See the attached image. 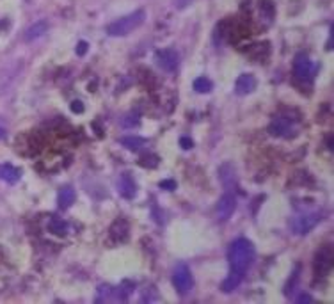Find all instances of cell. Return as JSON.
Instances as JSON below:
<instances>
[{
    "label": "cell",
    "mask_w": 334,
    "mask_h": 304,
    "mask_svg": "<svg viewBox=\"0 0 334 304\" xmlns=\"http://www.w3.org/2000/svg\"><path fill=\"white\" fill-rule=\"evenodd\" d=\"M254 258H256L254 245H252V242L247 240V238H236V240L230 245L228 260H230L231 271L246 274L251 269Z\"/></svg>",
    "instance_id": "6da1fadb"
},
{
    "label": "cell",
    "mask_w": 334,
    "mask_h": 304,
    "mask_svg": "<svg viewBox=\"0 0 334 304\" xmlns=\"http://www.w3.org/2000/svg\"><path fill=\"white\" fill-rule=\"evenodd\" d=\"M146 20V13L142 9H137L134 13L126 14V16L119 18V20L112 22L110 25L107 27V34L114 37H121V36H128L130 32H134L137 27H141Z\"/></svg>",
    "instance_id": "7a4b0ae2"
},
{
    "label": "cell",
    "mask_w": 334,
    "mask_h": 304,
    "mask_svg": "<svg viewBox=\"0 0 334 304\" xmlns=\"http://www.w3.org/2000/svg\"><path fill=\"white\" fill-rule=\"evenodd\" d=\"M295 123H297V119H293L292 116L279 114V116H275L272 119V123L269 126V134L272 137H293Z\"/></svg>",
    "instance_id": "3957f363"
},
{
    "label": "cell",
    "mask_w": 334,
    "mask_h": 304,
    "mask_svg": "<svg viewBox=\"0 0 334 304\" xmlns=\"http://www.w3.org/2000/svg\"><path fill=\"white\" fill-rule=\"evenodd\" d=\"M173 284L180 295H187L194 287L192 272L185 263H178L173 271Z\"/></svg>",
    "instance_id": "277c9868"
},
{
    "label": "cell",
    "mask_w": 334,
    "mask_h": 304,
    "mask_svg": "<svg viewBox=\"0 0 334 304\" xmlns=\"http://www.w3.org/2000/svg\"><path fill=\"white\" fill-rule=\"evenodd\" d=\"M317 73V64L306 53H299L293 63V75L301 82H309Z\"/></svg>",
    "instance_id": "5b68a950"
},
{
    "label": "cell",
    "mask_w": 334,
    "mask_h": 304,
    "mask_svg": "<svg viewBox=\"0 0 334 304\" xmlns=\"http://www.w3.org/2000/svg\"><path fill=\"white\" fill-rule=\"evenodd\" d=\"M320 217H322L320 214H304V215H299V217H293L290 221V230L295 235H308L322 221Z\"/></svg>",
    "instance_id": "8992f818"
},
{
    "label": "cell",
    "mask_w": 334,
    "mask_h": 304,
    "mask_svg": "<svg viewBox=\"0 0 334 304\" xmlns=\"http://www.w3.org/2000/svg\"><path fill=\"white\" fill-rule=\"evenodd\" d=\"M155 63L165 71H174L180 64V55L174 48H162L155 53Z\"/></svg>",
    "instance_id": "52a82bcc"
},
{
    "label": "cell",
    "mask_w": 334,
    "mask_h": 304,
    "mask_svg": "<svg viewBox=\"0 0 334 304\" xmlns=\"http://www.w3.org/2000/svg\"><path fill=\"white\" fill-rule=\"evenodd\" d=\"M332 249L331 245H325V248H322L320 251L317 253V256H314V274L317 276H325L329 271L332 269Z\"/></svg>",
    "instance_id": "ba28073f"
},
{
    "label": "cell",
    "mask_w": 334,
    "mask_h": 304,
    "mask_svg": "<svg viewBox=\"0 0 334 304\" xmlns=\"http://www.w3.org/2000/svg\"><path fill=\"white\" fill-rule=\"evenodd\" d=\"M236 208V199L231 192H226L222 198L217 201V206H215V214L219 217V221H228V219L233 215V212Z\"/></svg>",
    "instance_id": "9c48e42d"
},
{
    "label": "cell",
    "mask_w": 334,
    "mask_h": 304,
    "mask_svg": "<svg viewBox=\"0 0 334 304\" xmlns=\"http://www.w3.org/2000/svg\"><path fill=\"white\" fill-rule=\"evenodd\" d=\"M258 82H256V77L254 75H249V73H244L236 79L235 82V93L240 94V96H246V94H251L252 91L256 89Z\"/></svg>",
    "instance_id": "30bf717a"
},
{
    "label": "cell",
    "mask_w": 334,
    "mask_h": 304,
    "mask_svg": "<svg viewBox=\"0 0 334 304\" xmlns=\"http://www.w3.org/2000/svg\"><path fill=\"white\" fill-rule=\"evenodd\" d=\"M118 191L119 194L125 199H134L137 194V185H135V180L130 175H121L118 180Z\"/></svg>",
    "instance_id": "8fae6325"
},
{
    "label": "cell",
    "mask_w": 334,
    "mask_h": 304,
    "mask_svg": "<svg viewBox=\"0 0 334 304\" xmlns=\"http://www.w3.org/2000/svg\"><path fill=\"white\" fill-rule=\"evenodd\" d=\"M108 237H110L112 242L119 244V242H125L128 238V224L123 219H118L114 224L110 226V232H108Z\"/></svg>",
    "instance_id": "7c38bea8"
},
{
    "label": "cell",
    "mask_w": 334,
    "mask_h": 304,
    "mask_svg": "<svg viewBox=\"0 0 334 304\" xmlns=\"http://www.w3.org/2000/svg\"><path fill=\"white\" fill-rule=\"evenodd\" d=\"M219 175H220V182L224 183L228 188H233L236 185V171L231 164H222L219 167Z\"/></svg>",
    "instance_id": "4fadbf2b"
},
{
    "label": "cell",
    "mask_w": 334,
    "mask_h": 304,
    "mask_svg": "<svg viewBox=\"0 0 334 304\" xmlns=\"http://www.w3.org/2000/svg\"><path fill=\"white\" fill-rule=\"evenodd\" d=\"M20 169H16L11 164H0V180L7 183H16L20 180Z\"/></svg>",
    "instance_id": "5bb4252c"
},
{
    "label": "cell",
    "mask_w": 334,
    "mask_h": 304,
    "mask_svg": "<svg viewBox=\"0 0 334 304\" xmlns=\"http://www.w3.org/2000/svg\"><path fill=\"white\" fill-rule=\"evenodd\" d=\"M77 199V194L75 191H73V187H63L59 191V196H57V205L61 206V208H69V206L75 203Z\"/></svg>",
    "instance_id": "9a60e30c"
},
{
    "label": "cell",
    "mask_w": 334,
    "mask_h": 304,
    "mask_svg": "<svg viewBox=\"0 0 334 304\" xmlns=\"http://www.w3.org/2000/svg\"><path fill=\"white\" fill-rule=\"evenodd\" d=\"M249 48L251 50L247 52V55H249L251 59H254V61H265L267 57H269V53H270V45L265 43V41H262V43H254Z\"/></svg>",
    "instance_id": "2e32d148"
},
{
    "label": "cell",
    "mask_w": 334,
    "mask_h": 304,
    "mask_svg": "<svg viewBox=\"0 0 334 304\" xmlns=\"http://www.w3.org/2000/svg\"><path fill=\"white\" fill-rule=\"evenodd\" d=\"M46 30H48V24H46L45 20L36 22V24H32L29 29L25 30V41L38 40V37H41L43 34H46Z\"/></svg>",
    "instance_id": "e0dca14e"
},
{
    "label": "cell",
    "mask_w": 334,
    "mask_h": 304,
    "mask_svg": "<svg viewBox=\"0 0 334 304\" xmlns=\"http://www.w3.org/2000/svg\"><path fill=\"white\" fill-rule=\"evenodd\" d=\"M242 279H244V274L231 271L230 276H228V278L222 281V284H220V290L226 292V294H231V292L236 290V287H238V284L242 283Z\"/></svg>",
    "instance_id": "ac0fdd59"
},
{
    "label": "cell",
    "mask_w": 334,
    "mask_h": 304,
    "mask_svg": "<svg viewBox=\"0 0 334 304\" xmlns=\"http://www.w3.org/2000/svg\"><path fill=\"white\" fill-rule=\"evenodd\" d=\"M48 232L57 235V237H64V235H68L69 232V226H68V222L63 221V219L55 217L48 222Z\"/></svg>",
    "instance_id": "d6986e66"
},
{
    "label": "cell",
    "mask_w": 334,
    "mask_h": 304,
    "mask_svg": "<svg viewBox=\"0 0 334 304\" xmlns=\"http://www.w3.org/2000/svg\"><path fill=\"white\" fill-rule=\"evenodd\" d=\"M119 142H121V144L128 149H139L142 144H144V139H142V137H137V136H126V137H123V139H119Z\"/></svg>",
    "instance_id": "ffe728a7"
},
{
    "label": "cell",
    "mask_w": 334,
    "mask_h": 304,
    "mask_svg": "<svg viewBox=\"0 0 334 304\" xmlns=\"http://www.w3.org/2000/svg\"><path fill=\"white\" fill-rule=\"evenodd\" d=\"M213 87L212 80L207 79V77H199V79L194 80V89L197 91V93H210Z\"/></svg>",
    "instance_id": "44dd1931"
},
{
    "label": "cell",
    "mask_w": 334,
    "mask_h": 304,
    "mask_svg": "<svg viewBox=\"0 0 334 304\" xmlns=\"http://www.w3.org/2000/svg\"><path fill=\"white\" fill-rule=\"evenodd\" d=\"M259 11H262V16L270 22L272 16H274V4H272V0H262L259 2Z\"/></svg>",
    "instance_id": "7402d4cb"
},
{
    "label": "cell",
    "mask_w": 334,
    "mask_h": 304,
    "mask_svg": "<svg viewBox=\"0 0 334 304\" xmlns=\"http://www.w3.org/2000/svg\"><path fill=\"white\" fill-rule=\"evenodd\" d=\"M141 165H144V167H157L158 159L155 155H144L141 159Z\"/></svg>",
    "instance_id": "603a6c76"
},
{
    "label": "cell",
    "mask_w": 334,
    "mask_h": 304,
    "mask_svg": "<svg viewBox=\"0 0 334 304\" xmlns=\"http://www.w3.org/2000/svg\"><path fill=\"white\" fill-rule=\"evenodd\" d=\"M71 112H73V114L84 112V103L79 102V100H77V102H73V103H71Z\"/></svg>",
    "instance_id": "cb8c5ba5"
},
{
    "label": "cell",
    "mask_w": 334,
    "mask_h": 304,
    "mask_svg": "<svg viewBox=\"0 0 334 304\" xmlns=\"http://www.w3.org/2000/svg\"><path fill=\"white\" fill-rule=\"evenodd\" d=\"M180 144L183 146V149H190V148H194V142L189 139V137H181L180 139Z\"/></svg>",
    "instance_id": "d4e9b609"
},
{
    "label": "cell",
    "mask_w": 334,
    "mask_h": 304,
    "mask_svg": "<svg viewBox=\"0 0 334 304\" xmlns=\"http://www.w3.org/2000/svg\"><path fill=\"white\" fill-rule=\"evenodd\" d=\"M85 52H87V43H85V41L77 45V53H79V55H84Z\"/></svg>",
    "instance_id": "484cf974"
},
{
    "label": "cell",
    "mask_w": 334,
    "mask_h": 304,
    "mask_svg": "<svg viewBox=\"0 0 334 304\" xmlns=\"http://www.w3.org/2000/svg\"><path fill=\"white\" fill-rule=\"evenodd\" d=\"M160 187H162V188H171V191H174L176 183H174L173 180H167V182H160Z\"/></svg>",
    "instance_id": "4316f807"
},
{
    "label": "cell",
    "mask_w": 334,
    "mask_h": 304,
    "mask_svg": "<svg viewBox=\"0 0 334 304\" xmlns=\"http://www.w3.org/2000/svg\"><path fill=\"white\" fill-rule=\"evenodd\" d=\"M311 301H313V297H311V295H308V294L301 295V297L297 299V302H311Z\"/></svg>",
    "instance_id": "83f0119b"
},
{
    "label": "cell",
    "mask_w": 334,
    "mask_h": 304,
    "mask_svg": "<svg viewBox=\"0 0 334 304\" xmlns=\"http://www.w3.org/2000/svg\"><path fill=\"white\" fill-rule=\"evenodd\" d=\"M325 142H327V148H329V149H332V136H329V137H327V141H325Z\"/></svg>",
    "instance_id": "f1b7e54d"
},
{
    "label": "cell",
    "mask_w": 334,
    "mask_h": 304,
    "mask_svg": "<svg viewBox=\"0 0 334 304\" xmlns=\"http://www.w3.org/2000/svg\"><path fill=\"white\" fill-rule=\"evenodd\" d=\"M0 139H6V128L0 126Z\"/></svg>",
    "instance_id": "f546056e"
}]
</instances>
